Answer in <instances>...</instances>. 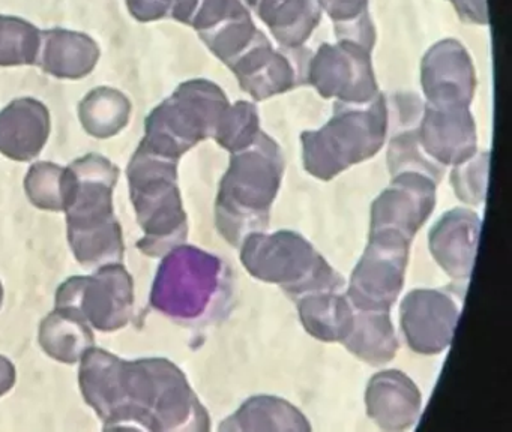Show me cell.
Instances as JSON below:
<instances>
[{"label": "cell", "mask_w": 512, "mask_h": 432, "mask_svg": "<svg viewBox=\"0 0 512 432\" xmlns=\"http://www.w3.org/2000/svg\"><path fill=\"white\" fill-rule=\"evenodd\" d=\"M79 383L104 429H209L208 413L184 372L170 360H125L92 347L80 359Z\"/></svg>", "instance_id": "cell-1"}, {"label": "cell", "mask_w": 512, "mask_h": 432, "mask_svg": "<svg viewBox=\"0 0 512 432\" xmlns=\"http://www.w3.org/2000/svg\"><path fill=\"white\" fill-rule=\"evenodd\" d=\"M119 168L103 155L76 159L64 171V212L74 257L86 267L121 263L124 236L113 212Z\"/></svg>", "instance_id": "cell-2"}, {"label": "cell", "mask_w": 512, "mask_h": 432, "mask_svg": "<svg viewBox=\"0 0 512 432\" xmlns=\"http://www.w3.org/2000/svg\"><path fill=\"white\" fill-rule=\"evenodd\" d=\"M283 173L280 147L263 132L235 152L215 204L217 227L227 242L241 246L250 234L265 230Z\"/></svg>", "instance_id": "cell-3"}, {"label": "cell", "mask_w": 512, "mask_h": 432, "mask_svg": "<svg viewBox=\"0 0 512 432\" xmlns=\"http://www.w3.org/2000/svg\"><path fill=\"white\" fill-rule=\"evenodd\" d=\"M131 201L143 237L137 246L149 257H163L187 239V213L178 186V161L140 144L128 164Z\"/></svg>", "instance_id": "cell-4"}, {"label": "cell", "mask_w": 512, "mask_h": 432, "mask_svg": "<svg viewBox=\"0 0 512 432\" xmlns=\"http://www.w3.org/2000/svg\"><path fill=\"white\" fill-rule=\"evenodd\" d=\"M242 263L260 281L280 285L295 299L338 291L343 279L308 240L293 231L250 234L242 242Z\"/></svg>", "instance_id": "cell-5"}, {"label": "cell", "mask_w": 512, "mask_h": 432, "mask_svg": "<svg viewBox=\"0 0 512 432\" xmlns=\"http://www.w3.org/2000/svg\"><path fill=\"white\" fill-rule=\"evenodd\" d=\"M227 105L226 95L209 81L181 84L146 117L142 146L179 161L199 141L214 137Z\"/></svg>", "instance_id": "cell-6"}, {"label": "cell", "mask_w": 512, "mask_h": 432, "mask_svg": "<svg viewBox=\"0 0 512 432\" xmlns=\"http://www.w3.org/2000/svg\"><path fill=\"white\" fill-rule=\"evenodd\" d=\"M386 132V105L382 98L370 107L356 104L338 110L319 131L305 132V168L313 176L329 180L350 165L371 158L382 147Z\"/></svg>", "instance_id": "cell-7"}, {"label": "cell", "mask_w": 512, "mask_h": 432, "mask_svg": "<svg viewBox=\"0 0 512 432\" xmlns=\"http://www.w3.org/2000/svg\"><path fill=\"white\" fill-rule=\"evenodd\" d=\"M220 278L221 261L215 255L194 246H176L158 267L151 305L173 320H197L211 305Z\"/></svg>", "instance_id": "cell-8"}, {"label": "cell", "mask_w": 512, "mask_h": 432, "mask_svg": "<svg viewBox=\"0 0 512 432\" xmlns=\"http://www.w3.org/2000/svg\"><path fill=\"white\" fill-rule=\"evenodd\" d=\"M134 308V281L121 263L89 276H73L56 291V309L71 312L100 332L127 326Z\"/></svg>", "instance_id": "cell-9"}, {"label": "cell", "mask_w": 512, "mask_h": 432, "mask_svg": "<svg viewBox=\"0 0 512 432\" xmlns=\"http://www.w3.org/2000/svg\"><path fill=\"white\" fill-rule=\"evenodd\" d=\"M410 242L370 234V242L350 279L347 299L359 311H389L404 284Z\"/></svg>", "instance_id": "cell-10"}, {"label": "cell", "mask_w": 512, "mask_h": 432, "mask_svg": "<svg viewBox=\"0 0 512 432\" xmlns=\"http://www.w3.org/2000/svg\"><path fill=\"white\" fill-rule=\"evenodd\" d=\"M436 204V182L424 174H397L371 207L370 234L412 242Z\"/></svg>", "instance_id": "cell-11"}, {"label": "cell", "mask_w": 512, "mask_h": 432, "mask_svg": "<svg viewBox=\"0 0 512 432\" xmlns=\"http://www.w3.org/2000/svg\"><path fill=\"white\" fill-rule=\"evenodd\" d=\"M460 308L439 290H413L401 303V329L407 344L422 354L446 350L454 338Z\"/></svg>", "instance_id": "cell-12"}, {"label": "cell", "mask_w": 512, "mask_h": 432, "mask_svg": "<svg viewBox=\"0 0 512 432\" xmlns=\"http://www.w3.org/2000/svg\"><path fill=\"white\" fill-rule=\"evenodd\" d=\"M422 147L433 161L458 165L476 152V129L466 107H437L425 111Z\"/></svg>", "instance_id": "cell-13"}, {"label": "cell", "mask_w": 512, "mask_h": 432, "mask_svg": "<svg viewBox=\"0 0 512 432\" xmlns=\"http://www.w3.org/2000/svg\"><path fill=\"white\" fill-rule=\"evenodd\" d=\"M479 231L481 219L467 209L445 213L430 231L431 254L451 278L467 279L472 273Z\"/></svg>", "instance_id": "cell-14"}, {"label": "cell", "mask_w": 512, "mask_h": 432, "mask_svg": "<svg viewBox=\"0 0 512 432\" xmlns=\"http://www.w3.org/2000/svg\"><path fill=\"white\" fill-rule=\"evenodd\" d=\"M367 414L386 431H403L418 422L421 393L416 384L400 371L374 375L365 393Z\"/></svg>", "instance_id": "cell-15"}, {"label": "cell", "mask_w": 512, "mask_h": 432, "mask_svg": "<svg viewBox=\"0 0 512 432\" xmlns=\"http://www.w3.org/2000/svg\"><path fill=\"white\" fill-rule=\"evenodd\" d=\"M50 135L49 108L35 98H20L0 111V153L14 161L40 155Z\"/></svg>", "instance_id": "cell-16"}, {"label": "cell", "mask_w": 512, "mask_h": 432, "mask_svg": "<svg viewBox=\"0 0 512 432\" xmlns=\"http://www.w3.org/2000/svg\"><path fill=\"white\" fill-rule=\"evenodd\" d=\"M100 59L97 41L67 29L43 30L37 65L47 74L79 80L94 71Z\"/></svg>", "instance_id": "cell-17"}, {"label": "cell", "mask_w": 512, "mask_h": 432, "mask_svg": "<svg viewBox=\"0 0 512 432\" xmlns=\"http://www.w3.org/2000/svg\"><path fill=\"white\" fill-rule=\"evenodd\" d=\"M299 317L314 338L343 342L355 321V306L338 291H320L298 299Z\"/></svg>", "instance_id": "cell-18"}, {"label": "cell", "mask_w": 512, "mask_h": 432, "mask_svg": "<svg viewBox=\"0 0 512 432\" xmlns=\"http://www.w3.org/2000/svg\"><path fill=\"white\" fill-rule=\"evenodd\" d=\"M221 431H310L307 417L277 396H254L248 399Z\"/></svg>", "instance_id": "cell-19"}, {"label": "cell", "mask_w": 512, "mask_h": 432, "mask_svg": "<svg viewBox=\"0 0 512 432\" xmlns=\"http://www.w3.org/2000/svg\"><path fill=\"white\" fill-rule=\"evenodd\" d=\"M344 347L370 365H383L397 353L398 341L389 311L356 309L352 330Z\"/></svg>", "instance_id": "cell-20"}, {"label": "cell", "mask_w": 512, "mask_h": 432, "mask_svg": "<svg viewBox=\"0 0 512 432\" xmlns=\"http://www.w3.org/2000/svg\"><path fill=\"white\" fill-rule=\"evenodd\" d=\"M41 348L47 356L62 363H76L94 347L91 326L71 312L55 309L40 327Z\"/></svg>", "instance_id": "cell-21"}, {"label": "cell", "mask_w": 512, "mask_h": 432, "mask_svg": "<svg viewBox=\"0 0 512 432\" xmlns=\"http://www.w3.org/2000/svg\"><path fill=\"white\" fill-rule=\"evenodd\" d=\"M473 81L469 62L460 60H430L425 62L424 89L431 105L437 107H467L472 99Z\"/></svg>", "instance_id": "cell-22"}, {"label": "cell", "mask_w": 512, "mask_h": 432, "mask_svg": "<svg viewBox=\"0 0 512 432\" xmlns=\"http://www.w3.org/2000/svg\"><path fill=\"white\" fill-rule=\"evenodd\" d=\"M130 116V99L112 87L91 90L79 105L80 122L92 137L110 138L119 134Z\"/></svg>", "instance_id": "cell-23"}, {"label": "cell", "mask_w": 512, "mask_h": 432, "mask_svg": "<svg viewBox=\"0 0 512 432\" xmlns=\"http://www.w3.org/2000/svg\"><path fill=\"white\" fill-rule=\"evenodd\" d=\"M41 30L11 15H0V66L37 65Z\"/></svg>", "instance_id": "cell-24"}, {"label": "cell", "mask_w": 512, "mask_h": 432, "mask_svg": "<svg viewBox=\"0 0 512 432\" xmlns=\"http://www.w3.org/2000/svg\"><path fill=\"white\" fill-rule=\"evenodd\" d=\"M259 3V14L281 41L298 44L314 26L310 0H259Z\"/></svg>", "instance_id": "cell-25"}, {"label": "cell", "mask_w": 512, "mask_h": 432, "mask_svg": "<svg viewBox=\"0 0 512 432\" xmlns=\"http://www.w3.org/2000/svg\"><path fill=\"white\" fill-rule=\"evenodd\" d=\"M64 171L53 162H37L29 168L25 189L34 206L52 212L64 210Z\"/></svg>", "instance_id": "cell-26"}, {"label": "cell", "mask_w": 512, "mask_h": 432, "mask_svg": "<svg viewBox=\"0 0 512 432\" xmlns=\"http://www.w3.org/2000/svg\"><path fill=\"white\" fill-rule=\"evenodd\" d=\"M259 134L256 108L248 102H238L235 107L226 108L214 137L221 146L239 152L251 146Z\"/></svg>", "instance_id": "cell-27"}, {"label": "cell", "mask_w": 512, "mask_h": 432, "mask_svg": "<svg viewBox=\"0 0 512 432\" xmlns=\"http://www.w3.org/2000/svg\"><path fill=\"white\" fill-rule=\"evenodd\" d=\"M416 144H418V135L415 134L401 135L392 141L391 150H389L391 174L397 176V174L412 171V173L424 174L436 183L439 182L442 179V167L434 164L433 159L425 158Z\"/></svg>", "instance_id": "cell-28"}, {"label": "cell", "mask_w": 512, "mask_h": 432, "mask_svg": "<svg viewBox=\"0 0 512 432\" xmlns=\"http://www.w3.org/2000/svg\"><path fill=\"white\" fill-rule=\"evenodd\" d=\"M488 161L490 156L484 153L481 158L467 159L461 162L460 167L455 168L451 176L455 194L464 203L481 204L487 194Z\"/></svg>", "instance_id": "cell-29"}, {"label": "cell", "mask_w": 512, "mask_h": 432, "mask_svg": "<svg viewBox=\"0 0 512 432\" xmlns=\"http://www.w3.org/2000/svg\"><path fill=\"white\" fill-rule=\"evenodd\" d=\"M131 15L139 21H154L170 15L173 0H127Z\"/></svg>", "instance_id": "cell-30"}, {"label": "cell", "mask_w": 512, "mask_h": 432, "mask_svg": "<svg viewBox=\"0 0 512 432\" xmlns=\"http://www.w3.org/2000/svg\"><path fill=\"white\" fill-rule=\"evenodd\" d=\"M16 384V366L0 354V396L10 392Z\"/></svg>", "instance_id": "cell-31"}, {"label": "cell", "mask_w": 512, "mask_h": 432, "mask_svg": "<svg viewBox=\"0 0 512 432\" xmlns=\"http://www.w3.org/2000/svg\"><path fill=\"white\" fill-rule=\"evenodd\" d=\"M2 302H4V287H2V282H0V306H2Z\"/></svg>", "instance_id": "cell-32"}]
</instances>
